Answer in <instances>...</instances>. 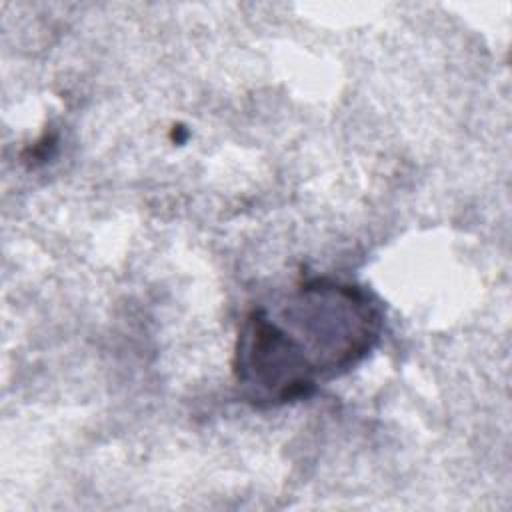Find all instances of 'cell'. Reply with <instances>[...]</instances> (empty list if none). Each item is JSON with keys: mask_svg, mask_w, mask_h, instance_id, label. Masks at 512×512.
<instances>
[{"mask_svg": "<svg viewBox=\"0 0 512 512\" xmlns=\"http://www.w3.org/2000/svg\"><path fill=\"white\" fill-rule=\"evenodd\" d=\"M384 308L366 286L312 276L242 318L232 372L258 408L292 404L358 366L380 342Z\"/></svg>", "mask_w": 512, "mask_h": 512, "instance_id": "6da1fadb", "label": "cell"}]
</instances>
